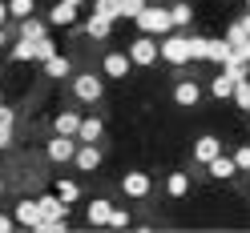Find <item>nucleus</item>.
Masks as SVG:
<instances>
[{
	"instance_id": "obj_1",
	"label": "nucleus",
	"mask_w": 250,
	"mask_h": 233,
	"mask_svg": "<svg viewBox=\"0 0 250 233\" xmlns=\"http://www.w3.org/2000/svg\"><path fill=\"white\" fill-rule=\"evenodd\" d=\"M137 28L149 36H169L174 33V17H169V8H142V17H137Z\"/></svg>"
},
{
	"instance_id": "obj_2",
	"label": "nucleus",
	"mask_w": 250,
	"mask_h": 233,
	"mask_svg": "<svg viewBox=\"0 0 250 233\" xmlns=\"http://www.w3.org/2000/svg\"><path fill=\"white\" fill-rule=\"evenodd\" d=\"M162 60H169V65H186V60H190V36L169 33L162 40Z\"/></svg>"
},
{
	"instance_id": "obj_3",
	"label": "nucleus",
	"mask_w": 250,
	"mask_h": 233,
	"mask_svg": "<svg viewBox=\"0 0 250 233\" xmlns=\"http://www.w3.org/2000/svg\"><path fill=\"white\" fill-rule=\"evenodd\" d=\"M129 56H133V65H146V69H149L153 60L162 56V44H153V36H149V33H142V36L129 44Z\"/></svg>"
},
{
	"instance_id": "obj_4",
	"label": "nucleus",
	"mask_w": 250,
	"mask_h": 233,
	"mask_svg": "<svg viewBox=\"0 0 250 233\" xmlns=\"http://www.w3.org/2000/svg\"><path fill=\"white\" fill-rule=\"evenodd\" d=\"M101 69H105V76H113V81H125L129 69H133V56H129V53H105Z\"/></svg>"
},
{
	"instance_id": "obj_5",
	"label": "nucleus",
	"mask_w": 250,
	"mask_h": 233,
	"mask_svg": "<svg viewBox=\"0 0 250 233\" xmlns=\"http://www.w3.org/2000/svg\"><path fill=\"white\" fill-rule=\"evenodd\" d=\"M73 157H77V137H65V133H57L53 141H49V161L65 165V161H73Z\"/></svg>"
},
{
	"instance_id": "obj_6",
	"label": "nucleus",
	"mask_w": 250,
	"mask_h": 233,
	"mask_svg": "<svg viewBox=\"0 0 250 233\" xmlns=\"http://www.w3.org/2000/svg\"><path fill=\"white\" fill-rule=\"evenodd\" d=\"M218 153H222V141H218L214 133H202L198 141H194V161H198V165H210Z\"/></svg>"
},
{
	"instance_id": "obj_7",
	"label": "nucleus",
	"mask_w": 250,
	"mask_h": 233,
	"mask_svg": "<svg viewBox=\"0 0 250 233\" xmlns=\"http://www.w3.org/2000/svg\"><path fill=\"white\" fill-rule=\"evenodd\" d=\"M73 165L81 169V173H93V169L101 165V149H97V141H81V145H77V157H73Z\"/></svg>"
},
{
	"instance_id": "obj_8",
	"label": "nucleus",
	"mask_w": 250,
	"mask_h": 233,
	"mask_svg": "<svg viewBox=\"0 0 250 233\" xmlns=\"http://www.w3.org/2000/svg\"><path fill=\"white\" fill-rule=\"evenodd\" d=\"M73 97L77 101H101V81H97V76H89V72H81V76H77V81H73Z\"/></svg>"
},
{
	"instance_id": "obj_9",
	"label": "nucleus",
	"mask_w": 250,
	"mask_h": 233,
	"mask_svg": "<svg viewBox=\"0 0 250 233\" xmlns=\"http://www.w3.org/2000/svg\"><path fill=\"white\" fill-rule=\"evenodd\" d=\"M121 189L129 197H149V173H142V169H133V173L121 177Z\"/></svg>"
},
{
	"instance_id": "obj_10",
	"label": "nucleus",
	"mask_w": 250,
	"mask_h": 233,
	"mask_svg": "<svg viewBox=\"0 0 250 233\" xmlns=\"http://www.w3.org/2000/svg\"><path fill=\"white\" fill-rule=\"evenodd\" d=\"M174 101H178L182 108H194V105L202 101V85H194V81H178V85H174Z\"/></svg>"
},
{
	"instance_id": "obj_11",
	"label": "nucleus",
	"mask_w": 250,
	"mask_h": 233,
	"mask_svg": "<svg viewBox=\"0 0 250 233\" xmlns=\"http://www.w3.org/2000/svg\"><path fill=\"white\" fill-rule=\"evenodd\" d=\"M113 24H117L113 17H105V12H93V17L85 20V33H89L93 40H105L109 33H113Z\"/></svg>"
},
{
	"instance_id": "obj_12",
	"label": "nucleus",
	"mask_w": 250,
	"mask_h": 233,
	"mask_svg": "<svg viewBox=\"0 0 250 233\" xmlns=\"http://www.w3.org/2000/svg\"><path fill=\"white\" fill-rule=\"evenodd\" d=\"M113 201H105V197H97V201H89V209H85V217L93 225H109V217H113Z\"/></svg>"
},
{
	"instance_id": "obj_13",
	"label": "nucleus",
	"mask_w": 250,
	"mask_h": 233,
	"mask_svg": "<svg viewBox=\"0 0 250 233\" xmlns=\"http://www.w3.org/2000/svg\"><path fill=\"white\" fill-rule=\"evenodd\" d=\"M12 217H17L21 225L37 229V225H41V201H21V205H17V213H12Z\"/></svg>"
},
{
	"instance_id": "obj_14",
	"label": "nucleus",
	"mask_w": 250,
	"mask_h": 233,
	"mask_svg": "<svg viewBox=\"0 0 250 233\" xmlns=\"http://www.w3.org/2000/svg\"><path fill=\"white\" fill-rule=\"evenodd\" d=\"M210 169V177H218V181H230L234 173H238V165H234V157H222V153H218V157L206 165Z\"/></svg>"
},
{
	"instance_id": "obj_15",
	"label": "nucleus",
	"mask_w": 250,
	"mask_h": 233,
	"mask_svg": "<svg viewBox=\"0 0 250 233\" xmlns=\"http://www.w3.org/2000/svg\"><path fill=\"white\" fill-rule=\"evenodd\" d=\"M230 56H234V44L230 40H210L206 60H214V65H230Z\"/></svg>"
},
{
	"instance_id": "obj_16",
	"label": "nucleus",
	"mask_w": 250,
	"mask_h": 233,
	"mask_svg": "<svg viewBox=\"0 0 250 233\" xmlns=\"http://www.w3.org/2000/svg\"><path fill=\"white\" fill-rule=\"evenodd\" d=\"M21 36H24V40H41V36H49V24L37 20V17H24V20H21Z\"/></svg>"
},
{
	"instance_id": "obj_17",
	"label": "nucleus",
	"mask_w": 250,
	"mask_h": 233,
	"mask_svg": "<svg viewBox=\"0 0 250 233\" xmlns=\"http://www.w3.org/2000/svg\"><path fill=\"white\" fill-rule=\"evenodd\" d=\"M53 129H57V133H65V137H77V133H81V117H77V113H57Z\"/></svg>"
},
{
	"instance_id": "obj_18",
	"label": "nucleus",
	"mask_w": 250,
	"mask_h": 233,
	"mask_svg": "<svg viewBox=\"0 0 250 233\" xmlns=\"http://www.w3.org/2000/svg\"><path fill=\"white\" fill-rule=\"evenodd\" d=\"M77 20V4H65V0H57L53 12H49V24H73Z\"/></svg>"
},
{
	"instance_id": "obj_19",
	"label": "nucleus",
	"mask_w": 250,
	"mask_h": 233,
	"mask_svg": "<svg viewBox=\"0 0 250 233\" xmlns=\"http://www.w3.org/2000/svg\"><path fill=\"white\" fill-rule=\"evenodd\" d=\"M44 76H49V81H61V76H69V56H49L44 60Z\"/></svg>"
},
{
	"instance_id": "obj_20",
	"label": "nucleus",
	"mask_w": 250,
	"mask_h": 233,
	"mask_svg": "<svg viewBox=\"0 0 250 233\" xmlns=\"http://www.w3.org/2000/svg\"><path fill=\"white\" fill-rule=\"evenodd\" d=\"M101 137V117H81V133H77V141H97Z\"/></svg>"
},
{
	"instance_id": "obj_21",
	"label": "nucleus",
	"mask_w": 250,
	"mask_h": 233,
	"mask_svg": "<svg viewBox=\"0 0 250 233\" xmlns=\"http://www.w3.org/2000/svg\"><path fill=\"white\" fill-rule=\"evenodd\" d=\"M210 92L218 101H226V97H234V76L230 72H222V76H214V85H210Z\"/></svg>"
},
{
	"instance_id": "obj_22",
	"label": "nucleus",
	"mask_w": 250,
	"mask_h": 233,
	"mask_svg": "<svg viewBox=\"0 0 250 233\" xmlns=\"http://www.w3.org/2000/svg\"><path fill=\"white\" fill-rule=\"evenodd\" d=\"M166 193H169V197H186V193H190V177H186V173H169Z\"/></svg>"
},
{
	"instance_id": "obj_23",
	"label": "nucleus",
	"mask_w": 250,
	"mask_h": 233,
	"mask_svg": "<svg viewBox=\"0 0 250 233\" xmlns=\"http://www.w3.org/2000/svg\"><path fill=\"white\" fill-rule=\"evenodd\" d=\"M12 60H37V40H17L12 44Z\"/></svg>"
},
{
	"instance_id": "obj_24",
	"label": "nucleus",
	"mask_w": 250,
	"mask_h": 233,
	"mask_svg": "<svg viewBox=\"0 0 250 233\" xmlns=\"http://www.w3.org/2000/svg\"><path fill=\"white\" fill-rule=\"evenodd\" d=\"M238 108H250V81L242 76V81H234V97H230Z\"/></svg>"
},
{
	"instance_id": "obj_25",
	"label": "nucleus",
	"mask_w": 250,
	"mask_h": 233,
	"mask_svg": "<svg viewBox=\"0 0 250 233\" xmlns=\"http://www.w3.org/2000/svg\"><path fill=\"white\" fill-rule=\"evenodd\" d=\"M169 17H174V24H190L194 20V8L186 4V0H178V4H169Z\"/></svg>"
},
{
	"instance_id": "obj_26",
	"label": "nucleus",
	"mask_w": 250,
	"mask_h": 233,
	"mask_svg": "<svg viewBox=\"0 0 250 233\" xmlns=\"http://www.w3.org/2000/svg\"><path fill=\"white\" fill-rule=\"evenodd\" d=\"M57 197H61V201H69V205H73V201L81 197V185H77V181H57Z\"/></svg>"
},
{
	"instance_id": "obj_27",
	"label": "nucleus",
	"mask_w": 250,
	"mask_h": 233,
	"mask_svg": "<svg viewBox=\"0 0 250 233\" xmlns=\"http://www.w3.org/2000/svg\"><path fill=\"white\" fill-rule=\"evenodd\" d=\"M33 0H8V12H12V17H17V20H24V17H33Z\"/></svg>"
},
{
	"instance_id": "obj_28",
	"label": "nucleus",
	"mask_w": 250,
	"mask_h": 233,
	"mask_svg": "<svg viewBox=\"0 0 250 233\" xmlns=\"http://www.w3.org/2000/svg\"><path fill=\"white\" fill-rule=\"evenodd\" d=\"M206 49H210L206 36H190V60H206Z\"/></svg>"
},
{
	"instance_id": "obj_29",
	"label": "nucleus",
	"mask_w": 250,
	"mask_h": 233,
	"mask_svg": "<svg viewBox=\"0 0 250 233\" xmlns=\"http://www.w3.org/2000/svg\"><path fill=\"white\" fill-rule=\"evenodd\" d=\"M142 8H146V0H121V17H129V20L142 17Z\"/></svg>"
},
{
	"instance_id": "obj_30",
	"label": "nucleus",
	"mask_w": 250,
	"mask_h": 233,
	"mask_svg": "<svg viewBox=\"0 0 250 233\" xmlns=\"http://www.w3.org/2000/svg\"><path fill=\"white\" fill-rule=\"evenodd\" d=\"M49 56H57V44H53V36H41L37 40V60H49Z\"/></svg>"
},
{
	"instance_id": "obj_31",
	"label": "nucleus",
	"mask_w": 250,
	"mask_h": 233,
	"mask_svg": "<svg viewBox=\"0 0 250 233\" xmlns=\"http://www.w3.org/2000/svg\"><path fill=\"white\" fill-rule=\"evenodd\" d=\"M97 12H105V17L121 20V0H97Z\"/></svg>"
},
{
	"instance_id": "obj_32",
	"label": "nucleus",
	"mask_w": 250,
	"mask_h": 233,
	"mask_svg": "<svg viewBox=\"0 0 250 233\" xmlns=\"http://www.w3.org/2000/svg\"><path fill=\"white\" fill-rule=\"evenodd\" d=\"M234 165H238V173H250V145L234 149Z\"/></svg>"
},
{
	"instance_id": "obj_33",
	"label": "nucleus",
	"mask_w": 250,
	"mask_h": 233,
	"mask_svg": "<svg viewBox=\"0 0 250 233\" xmlns=\"http://www.w3.org/2000/svg\"><path fill=\"white\" fill-rule=\"evenodd\" d=\"M246 36H250V33H246L242 24H230V33H226V40H230V44H242Z\"/></svg>"
},
{
	"instance_id": "obj_34",
	"label": "nucleus",
	"mask_w": 250,
	"mask_h": 233,
	"mask_svg": "<svg viewBox=\"0 0 250 233\" xmlns=\"http://www.w3.org/2000/svg\"><path fill=\"white\" fill-rule=\"evenodd\" d=\"M109 225H113V229H125V225H129V213H125V209H113V217H109Z\"/></svg>"
},
{
	"instance_id": "obj_35",
	"label": "nucleus",
	"mask_w": 250,
	"mask_h": 233,
	"mask_svg": "<svg viewBox=\"0 0 250 233\" xmlns=\"http://www.w3.org/2000/svg\"><path fill=\"white\" fill-rule=\"evenodd\" d=\"M12 145V125H0V149Z\"/></svg>"
},
{
	"instance_id": "obj_36",
	"label": "nucleus",
	"mask_w": 250,
	"mask_h": 233,
	"mask_svg": "<svg viewBox=\"0 0 250 233\" xmlns=\"http://www.w3.org/2000/svg\"><path fill=\"white\" fill-rule=\"evenodd\" d=\"M12 121H17V113H12L8 105H0V125H12Z\"/></svg>"
},
{
	"instance_id": "obj_37",
	"label": "nucleus",
	"mask_w": 250,
	"mask_h": 233,
	"mask_svg": "<svg viewBox=\"0 0 250 233\" xmlns=\"http://www.w3.org/2000/svg\"><path fill=\"white\" fill-rule=\"evenodd\" d=\"M12 229H17V221H12L8 213H0V233H12Z\"/></svg>"
},
{
	"instance_id": "obj_38",
	"label": "nucleus",
	"mask_w": 250,
	"mask_h": 233,
	"mask_svg": "<svg viewBox=\"0 0 250 233\" xmlns=\"http://www.w3.org/2000/svg\"><path fill=\"white\" fill-rule=\"evenodd\" d=\"M8 17H12V12H8V4H0V24H4Z\"/></svg>"
},
{
	"instance_id": "obj_39",
	"label": "nucleus",
	"mask_w": 250,
	"mask_h": 233,
	"mask_svg": "<svg viewBox=\"0 0 250 233\" xmlns=\"http://www.w3.org/2000/svg\"><path fill=\"white\" fill-rule=\"evenodd\" d=\"M238 24H242V28H246V33H250V12H246V17H242V20H238Z\"/></svg>"
},
{
	"instance_id": "obj_40",
	"label": "nucleus",
	"mask_w": 250,
	"mask_h": 233,
	"mask_svg": "<svg viewBox=\"0 0 250 233\" xmlns=\"http://www.w3.org/2000/svg\"><path fill=\"white\" fill-rule=\"evenodd\" d=\"M0 49H4V24H0Z\"/></svg>"
},
{
	"instance_id": "obj_41",
	"label": "nucleus",
	"mask_w": 250,
	"mask_h": 233,
	"mask_svg": "<svg viewBox=\"0 0 250 233\" xmlns=\"http://www.w3.org/2000/svg\"><path fill=\"white\" fill-rule=\"evenodd\" d=\"M65 4H85V0H65Z\"/></svg>"
},
{
	"instance_id": "obj_42",
	"label": "nucleus",
	"mask_w": 250,
	"mask_h": 233,
	"mask_svg": "<svg viewBox=\"0 0 250 233\" xmlns=\"http://www.w3.org/2000/svg\"><path fill=\"white\" fill-rule=\"evenodd\" d=\"M0 193H4V181H0Z\"/></svg>"
},
{
	"instance_id": "obj_43",
	"label": "nucleus",
	"mask_w": 250,
	"mask_h": 233,
	"mask_svg": "<svg viewBox=\"0 0 250 233\" xmlns=\"http://www.w3.org/2000/svg\"><path fill=\"white\" fill-rule=\"evenodd\" d=\"M246 113H250V108H246Z\"/></svg>"
},
{
	"instance_id": "obj_44",
	"label": "nucleus",
	"mask_w": 250,
	"mask_h": 233,
	"mask_svg": "<svg viewBox=\"0 0 250 233\" xmlns=\"http://www.w3.org/2000/svg\"><path fill=\"white\" fill-rule=\"evenodd\" d=\"M0 105H4V101H0Z\"/></svg>"
},
{
	"instance_id": "obj_45",
	"label": "nucleus",
	"mask_w": 250,
	"mask_h": 233,
	"mask_svg": "<svg viewBox=\"0 0 250 233\" xmlns=\"http://www.w3.org/2000/svg\"><path fill=\"white\" fill-rule=\"evenodd\" d=\"M246 4H250V0H246Z\"/></svg>"
}]
</instances>
